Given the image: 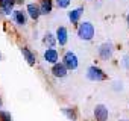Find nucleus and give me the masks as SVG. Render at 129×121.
I'll use <instances>...</instances> for the list:
<instances>
[{"label": "nucleus", "mask_w": 129, "mask_h": 121, "mask_svg": "<svg viewBox=\"0 0 129 121\" xmlns=\"http://www.w3.org/2000/svg\"><path fill=\"white\" fill-rule=\"evenodd\" d=\"M76 35L81 41L84 42H91L94 38H96V26L88 21V20H84L81 21L78 26H76Z\"/></svg>", "instance_id": "f257e3e1"}, {"label": "nucleus", "mask_w": 129, "mask_h": 121, "mask_svg": "<svg viewBox=\"0 0 129 121\" xmlns=\"http://www.w3.org/2000/svg\"><path fill=\"white\" fill-rule=\"evenodd\" d=\"M85 77H87V80H90V82H93V83H100V82L108 80V74L105 73V70L100 68L99 65H96V64H94V65H90V67L87 68Z\"/></svg>", "instance_id": "f03ea898"}, {"label": "nucleus", "mask_w": 129, "mask_h": 121, "mask_svg": "<svg viewBox=\"0 0 129 121\" xmlns=\"http://www.w3.org/2000/svg\"><path fill=\"white\" fill-rule=\"evenodd\" d=\"M61 62L66 65L69 71H76L79 68V57L73 50H66L61 54Z\"/></svg>", "instance_id": "7ed1b4c3"}, {"label": "nucleus", "mask_w": 129, "mask_h": 121, "mask_svg": "<svg viewBox=\"0 0 129 121\" xmlns=\"http://www.w3.org/2000/svg\"><path fill=\"white\" fill-rule=\"evenodd\" d=\"M114 51H115V47H114V44L111 41H105V42L97 45V56H99L100 60H103V62H108V60L112 59Z\"/></svg>", "instance_id": "20e7f679"}, {"label": "nucleus", "mask_w": 129, "mask_h": 121, "mask_svg": "<svg viewBox=\"0 0 129 121\" xmlns=\"http://www.w3.org/2000/svg\"><path fill=\"white\" fill-rule=\"evenodd\" d=\"M11 20L17 27H26L27 23H29L27 14H26V11L23 8H15L12 11V14H11Z\"/></svg>", "instance_id": "39448f33"}, {"label": "nucleus", "mask_w": 129, "mask_h": 121, "mask_svg": "<svg viewBox=\"0 0 129 121\" xmlns=\"http://www.w3.org/2000/svg\"><path fill=\"white\" fill-rule=\"evenodd\" d=\"M55 38H56V45L59 47H66L70 39V30L66 26H58L55 30Z\"/></svg>", "instance_id": "423d86ee"}, {"label": "nucleus", "mask_w": 129, "mask_h": 121, "mask_svg": "<svg viewBox=\"0 0 129 121\" xmlns=\"http://www.w3.org/2000/svg\"><path fill=\"white\" fill-rule=\"evenodd\" d=\"M43 60H44L46 64H49V65H53V64L59 62V60H61L59 50L56 47H47V48H44V51H43Z\"/></svg>", "instance_id": "0eeeda50"}, {"label": "nucleus", "mask_w": 129, "mask_h": 121, "mask_svg": "<svg viewBox=\"0 0 129 121\" xmlns=\"http://www.w3.org/2000/svg\"><path fill=\"white\" fill-rule=\"evenodd\" d=\"M93 116L96 121H108L109 119V109L105 103H97L93 107Z\"/></svg>", "instance_id": "6e6552de"}, {"label": "nucleus", "mask_w": 129, "mask_h": 121, "mask_svg": "<svg viewBox=\"0 0 129 121\" xmlns=\"http://www.w3.org/2000/svg\"><path fill=\"white\" fill-rule=\"evenodd\" d=\"M85 12V8L84 6H78V8H72L69 12H67V18L69 21L72 23V26H78L81 21H82V15Z\"/></svg>", "instance_id": "1a4fd4ad"}, {"label": "nucleus", "mask_w": 129, "mask_h": 121, "mask_svg": "<svg viewBox=\"0 0 129 121\" xmlns=\"http://www.w3.org/2000/svg\"><path fill=\"white\" fill-rule=\"evenodd\" d=\"M69 73L70 71L66 68V65H64L61 60H59V62H56V64H53V65H50V74L55 79H66L69 76Z\"/></svg>", "instance_id": "9d476101"}, {"label": "nucleus", "mask_w": 129, "mask_h": 121, "mask_svg": "<svg viewBox=\"0 0 129 121\" xmlns=\"http://www.w3.org/2000/svg\"><path fill=\"white\" fill-rule=\"evenodd\" d=\"M26 14H27V18L32 20V21H38L41 18V12H40V8H38V3L37 2H29L26 3V8H24Z\"/></svg>", "instance_id": "9b49d317"}, {"label": "nucleus", "mask_w": 129, "mask_h": 121, "mask_svg": "<svg viewBox=\"0 0 129 121\" xmlns=\"http://www.w3.org/2000/svg\"><path fill=\"white\" fill-rule=\"evenodd\" d=\"M15 8H17L15 0H0V17H11Z\"/></svg>", "instance_id": "f8f14e48"}, {"label": "nucleus", "mask_w": 129, "mask_h": 121, "mask_svg": "<svg viewBox=\"0 0 129 121\" xmlns=\"http://www.w3.org/2000/svg\"><path fill=\"white\" fill-rule=\"evenodd\" d=\"M20 51H21V56H23V59L26 60V64L29 67H35L37 65V53L32 48H29L27 45H23L20 48Z\"/></svg>", "instance_id": "ddd939ff"}, {"label": "nucleus", "mask_w": 129, "mask_h": 121, "mask_svg": "<svg viewBox=\"0 0 129 121\" xmlns=\"http://www.w3.org/2000/svg\"><path fill=\"white\" fill-rule=\"evenodd\" d=\"M37 3H38L41 17L43 15H50L53 12V9H55V2L53 0H37Z\"/></svg>", "instance_id": "4468645a"}, {"label": "nucleus", "mask_w": 129, "mask_h": 121, "mask_svg": "<svg viewBox=\"0 0 129 121\" xmlns=\"http://www.w3.org/2000/svg\"><path fill=\"white\" fill-rule=\"evenodd\" d=\"M61 112L69 121H78V118H79L78 109L73 106H64V107H61Z\"/></svg>", "instance_id": "2eb2a0df"}, {"label": "nucleus", "mask_w": 129, "mask_h": 121, "mask_svg": "<svg viewBox=\"0 0 129 121\" xmlns=\"http://www.w3.org/2000/svg\"><path fill=\"white\" fill-rule=\"evenodd\" d=\"M41 42L43 45L47 48V47H56V38H55V33L52 32H46L43 36H41Z\"/></svg>", "instance_id": "dca6fc26"}, {"label": "nucleus", "mask_w": 129, "mask_h": 121, "mask_svg": "<svg viewBox=\"0 0 129 121\" xmlns=\"http://www.w3.org/2000/svg\"><path fill=\"white\" fill-rule=\"evenodd\" d=\"M53 2H55V6L59 9H69L73 0H53Z\"/></svg>", "instance_id": "f3484780"}, {"label": "nucleus", "mask_w": 129, "mask_h": 121, "mask_svg": "<svg viewBox=\"0 0 129 121\" xmlns=\"http://www.w3.org/2000/svg\"><path fill=\"white\" fill-rule=\"evenodd\" d=\"M120 65L123 70H126L129 73V53H124L121 57H120Z\"/></svg>", "instance_id": "a211bd4d"}, {"label": "nucleus", "mask_w": 129, "mask_h": 121, "mask_svg": "<svg viewBox=\"0 0 129 121\" xmlns=\"http://www.w3.org/2000/svg\"><path fill=\"white\" fill-rule=\"evenodd\" d=\"M0 121H14L12 113H11L9 110L2 109V110H0Z\"/></svg>", "instance_id": "6ab92c4d"}, {"label": "nucleus", "mask_w": 129, "mask_h": 121, "mask_svg": "<svg viewBox=\"0 0 129 121\" xmlns=\"http://www.w3.org/2000/svg\"><path fill=\"white\" fill-rule=\"evenodd\" d=\"M111 89H112V91H115V92H121V91L124 89V85H123V82H121V80H114V82H112V85H111Z\"/></svg>", "instance_id": "aec40b11"}, {"label": "nucleus", "mask_w": 129, "mask_h": 121, "mask_svg": "<svg viewBox=\"0 0 129 121\" xmlns=\"http://www.w3.org/2000/svg\"><path fill=\"white\" fill-rule=\"evenodd\" d=\"M15 3H17V6H23L24 5V0H15Z\"/></svg>", "instance_id": "412c9836"}, {"label": "nucleus", "mask_w": 129, "mask_h": 121, "mask_svg": "<svg viewBox=\"0 0 129 121\" xmlns=\"http://www.w3.org/2000/svg\"><path fill=\"white\" fill-rule=\"evenodd\" d=\"M126 24H127V29H129V12L126 14Z\"/></svg>", "instance_id": "4be33fe9"}, {"label": "nucleus", "mask_w": 129, "mask_h": 121, "mask_svg": "<svg viewBox=\"0 0 129 121\" xmlns=\"http://www.w3.org/2000/svg\"><path fill=\"white\" fill-rule=\"evenodd\" d=\"M2 109H3V98L0 97V110H2Z\"/></svg>", "instance_id": "5701e85b"}, {"label": "nucleus", "mask_w": 129, "mask_h": 121, "mask_svg": "<svg viewBox=\"0 0 129 121\" xmlns=\"http://www.w3.org/2000/svg\"><path fill=\"white\" fill-rule=\"evenodd\" d=\"M34 38H35V39L38 38V30H34Z\"/></svg>", "instance_id": "b1692460"}, {"label": "nucleus", "mask_w": 129, "mask_h": 121, "mask_svg": "<svg viewBox=\"0 0 129 121\" xmlns=\"http://www.w3.org/2000/svg\"><path fill=\"white\" fill-rule=\"evenodd\" d=\"M117 121H129L127 118H121V119H117Z\"/></svg>", "instance_id": "393cba45"}, {"label": "nucleus", "mask_w": 129, "mask_h": 121, "mask_svg": "<svg viewBox=\"0 0 129 121\" xmlns=\"http://www.w3.org/2000/svg\"><path fill=\"white\" fill-rule=\"evenodd\" d=\"M2 59H3V56H2V53H0V60H2Z\"/></svg>", "instance_id": "a878e982"}]
</instances>
